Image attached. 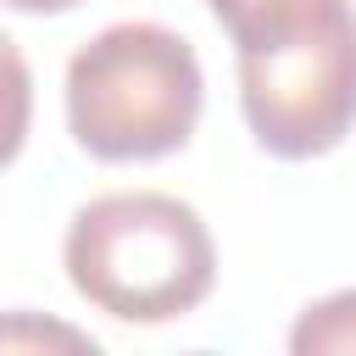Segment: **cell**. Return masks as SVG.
Masks as SVG:
<instances>
[{"label": "cell", "instance_id": "cell-1", "mask_svg": "<svg viewBox=\"0 0 356 356\" xmlns=\"http://www.w3.org/2000/svg\"><path fill=\"white\" fill-rule=\"evenodd\" d=\"M61 261L72 289L117 323H172L217 284V245L200 211L161 189L95 195L72 211Z\"/></svg>", "mask_w": 356, "mask_h": 356}, {"label": "cell", "instance_id": "cell-2", "mask_svg": "<svg viewBox=\"0 0 356 356\" xmlns=\"http://www.w3.org/2000/svg\"><path fill=\"white\" fill-rule=\"evenodd\" d=\"M200 106V56L161 22H111L67 61V128L95 161H156L184 150Z\"/></svg>", "mask_w": 356, "mask_h": 356}, {"label": "cell", "instance_id": "cell-7", "mask_svg": "<svg viewBox=\"0 0 356 356\" xmlns=\"http://www.w3.org/2000/svg\"><path fill=\"white\" fill-rule=\"evenodd\" d=\"M17 345L95 350V339H89V334H78V328H61V323H33V317H6V323H0V350H17Z\"/></svg>", "mask_w": 356, "mask_h": 356}, {"label": "cell", "instance_id": "cell-4", "mask_svg": "<svg viewBox=\"0 0 356 356\" xmlns=\"http://www.w3.org/2000/svg\"><path fill=\"white\" fill-rule=\"evenodd\" d=\"M206 6L222 22V33L234 39V50H245V44H261V39H273V33L317 17L334 0H206Z\"/></svg>", "mask_w": 356, "mask_h": 356}, {"label": "cell", "instance_id": "cell-5", "mask_svg": "<svg viewBox=\"0 0 356 356\" xmlns=\"http://www.w3.org/2000/svg\"><path fill=\"white\" fill-rule=\"evenodd\" d=\"M28 122H33V72H28L22 44L0 28V167L22 156Z\"/></svg>", "mask_w": 356, "mask_h": 356}, {"label": "cell", "instance_id": "cell-6", "mask_svg": "<svg viewBox=\"0 0 356 356\" xmlns=\"http://www.w3.org/2000/svg\"><path fill=\"white\" fill-rule=\"evenodd\" d=\"M289 350L295 356H323V350H356V289L323 295L312 300L295 328H289Z\"/></svg>", "mask_w": 356, "mask_h": 356}, {"label": "cell", "instance_id": "cell-8", "mask_svg": "<svg viewBox=\"0 0 356 356\" xmlns=\"http://www.w3.org/2000/svg\"><path fill=\"white\" fill-rule=\"evenodd\" d=\"M0 6H11V11H33V17H50V11H72L78 0H0Z\"/></svg>", "mask_w": 356, "mask_h": 356}, {"label": "cell", "instance_id": "cell-3", "mask_svg": "<svg viewBox=\"0 0 356 356\" xmlns=\"http://www.w3.org/2000/svg\"><path fill=\"white\" fill-rule=\"evenodd\" d=\"M239 111L256 145L278 161H312L356 128V6L334 0L317 17L234 50Z\"/></svg>", "mask_w": 356, "mask_h": 356}]
</instances>
